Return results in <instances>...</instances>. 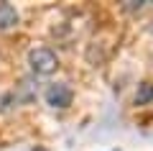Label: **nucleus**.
I'll return each instance as SVG.
<instances>
[{
  "label": "nucleus",
  "mask_w": 153,
  "mask_h": 151,
  "mask_svg": "<svg viewBox=\"0 0 153 151\" xmlns=\"http://www.w3.org/2000/svg\"><path fill=\"white\" fill-rule=\"evenodd\" d=\"M28 64H31V69L36 72V74H51V72H56V67H59V56H56V51L49 49V46H36V49H31V54H28Z\"/></svg>",
  "instance_id": "obj_1"
},
{
  "label": "nucleus",
  "mask_w": 153,
  "mask_h": 151,
  "mask_svg": "<svg viewBox=\"0 0 153 151\" xmlns=\"http://www.w3.org/2000/svg\"><path fill=\"white\" fill-rule=\"evenodd\" d=\"M44 97H46V105H51L54 110H66L74 103V90L66 82H54V85L46 87Z\"/></svg>",
  "instance_id": "obj_2"
},
{
  "label": "nucleus",
  "mask_w": 153,
  "mask_h": 151,
  "mask_svg": "<svg viewBox=\"0 0 153 151\" xmlns=\"http://www.w3.org/2000/svg\"><path fill=\"white\" fill-rule=\"evenodd\" d=\"M21 16H18L16 5L10 3H0V31H8V28H16Z\"/></svg>",
  "instance_id": "obj_3"
},
{
  "label": "nucleus",
  "mask_w": 153,
  "mask_h": 151,
  "mask_svg": "<svg viewBox=\"0 0 153 151\" xmlns=\"http://www.w3.org/2000/svg\"><path fill=\"white\" fill-rule=\"evenodd\" d=\"M148 103H153V82L138 85V92H135V105H148Z\"/></svg>",
  "instance_id": "obj_4"
},
{
  "label": "nucleus",
  "mask_w": 153,
  "mask_h": 151,
  "mask_svg": "<svg viewBox=\"0 0 153 151\" xmlns=\"http://www.w3.org/2000/svg\"><path fill=\"white\" fill-rule=\"evenodd\" d=\"M16 103H18L16 92H0V110H8L10 105H16Z\"/></svg>",
  "instance_id": "obj_5"
},
{
  "label": "nucleus",
  "mask_w": 153,
  "mask_h": 151,
  "mask_svg": "<svg viewBox=\"0 0 153 151\" xmlns=\"http://www.w3.org/2000/svg\"><path fill=\"white\" fill-rule=\"evenodd\" d=\"M143 5H146L143 0H125V3H123L125 11H143Z\"/></svg>",
  "instance_id": "obj_6"
}]
</instances>
